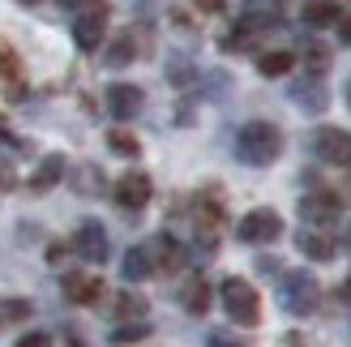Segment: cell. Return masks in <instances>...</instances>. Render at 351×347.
<instances>
[{"mask_svg":"<svg viewBox=\"0 0 351 347\" xmlns=\"http://www.w3.org/2000/svg\"><path fill=\"white\" fill-rule=\"evenodd\" d=\"M278 154H283V133L270 120H249L236 133V159L249 167H270Z\"/></svg>","mask_w":351,"mask_h":347,"instance_id":"obj_1","label":"cell"},{"mask_svg":"<svg viewBox=\"0 0 351 347\" xmlns=\"http://www.w3.org/2000/svg\"><path fill=\"white\" fill-rule=\"evenodd\" d=\"M219 300H223L227 318H232L236 326H257L261 322V300H257V287L249 279H223Z\"/></svg>","mask_w":351,"mask_h":347,"instance_id":"obj_2","label":"cell"},{"mask_svg":"<svg viewBox=\"0 0 351 347\" xmlns=\"http://www.w3.org/2000/svg\"><path fill=\"white\" fill-rule=\"evenodd\" d=\"M236 236L244 240V245H274V240L283 236V215L270 211V206H257V211H249L240 219Z\"/></svg>","mask_w":351,"mask_h":347,"instance_id":"obj_3","label":"cell"},{"mask_svg":"<svg viewBox=\"0 0 351 347\" xmlns=\"http://www.w3.org/2000/svg\"><path fill=\"white\" fill-rule=\"evenodd\" d=\"M317 300H322V287H317V279H313V274H304V270L283 274V309H287V313L304 318V313H313V309H317Z\"/></svg>","mask_w":351,"mask_h":347,"instance_id":"obj_4","label":"cell"},{"mask_svg":"<svg viewBox=\"0 0 351 347\" xmlns=\"http://www.w3.org/2000/svg\"><path fill=\"white\" fill-rule=\"evenodd\" d=\"M69 245H73V253L82 257L86 266H103V262H108V253H112L108 232H103V223H99V219H86L82 228L73 232V240H69Z\"/></svg>","mask_w":351,"mask_h":347,"instance_id":"obj_5","label":"cell"},{"mask_svg":"<svg viewBox=\"0 0 351 347\" xmlns=\"http://www.w3.org/2000/svg\"><path fill=\"white\" fill-rule=\"evenodd\" d=\"M339 215H343V198H335V193H304L300 198V219L313 223V232L335 228Z\"/></svg>","mask_w":351,"mask_h":347,"instance_id":"obj_6","label":"cell"},{"mask_svg":"<svg viewBox=\"0 0 351 347\" xmlns=\"http://www.w3.org/2000/svg\"><path fill=\"white\" fill-rule=\"evenodd\" d=\"M103 34H108V5H86L73 22V43L82 51H95L103 43Z\"/></svg>","mask_w":351,"mask_h":347,"instance_id":"obj_7","label":"cell"},{"mask_svg":"<svg viewBox=\"0 0 351 347\" xmlns=\"http://www.w3.org/2000/svg\"><path fill=\"white\" fill-rule=\"evenodd\" d=\"M313 150H317V159L330 163V167H351V133L347 129H317L313 137Z\"/></svg>","mask_w":351,"mask_h":347,"instance_id":"obj_8","label":"cell"},{"mask_svg":"<svg viewBox=\"0 0 351 347\" xmlns=\"http://www.w3.org/2000/svg\"><path fill=\"white\" fill-rule=\"evenodd\" d=\"M193 228H197V240L206 249H215L219 232H223V206L215 198H202L197 206H193Z\"/></svg>","mask_w":351,"mask_h":347,"instance_id":"obj_9","label":"cell"},{"mask_svg":"<svg viewBox=\"0 0 351 347\" xmlns=\"http://www.w3.org/2000/svg\"><path fill=\"white\" fill-rule=\"evenodd\" d=\"M116 206H125V211H142L150 202V176L146 171H125V176L116 180Z\"/></svg>","mask_w":351,"mask_h":347,"instance_id":"obj_10","label":"cell"},{"mask_svg":"<svg viewBox=\"0 0 351 347\" xmlns=\"http://www.w3.org/2000/svg\"><path fill=\"white\" fill-rule=\"evenodd\" d=\"M146 253H150V266L159 270V274H176L184 266V249H180V240L176 236H154L150 245H146Z\"/></svg>","mask_w":351,"mask_h":347,"instance_id":"obj_11","label":"cell"},{"mask_svg":"<svg viewBox=\"0 0 351 347\" xmlns=\"http://www.w3.org/2000/svg\"><path fill=\"white\" fill-rule=\"evenodd\" d=\"M142 103H146V95L137 91V86H129V82L108 86V112H112L116 120H133L137 112H142Z\"/></svg>","mask_w":351,"mask_h":347,"instance_id":"obj_12","label":"cell"},{"mask_svg":"<svg viewBox=\"0 0 351 347\" xmlns=\"http://www.w3.org/2000/svg\"><path fill=\"white\" fill-rule=\"evenodd\" d=\"M99 296H103V279H99V274H86V270L64 274V300H73V304H99Z\"/></svg>","mask_w":351,"mask_h":347,"instance_id":"obj_13","label":"cell"},{"mask_svg":"<svg viewBox=\"0 0 351 347\" xmlns=\"http://www.w3.org/2000/svg\"><path fill=\"white\" fill-rule=\"evenodd\" d=\"M295 249H300L304 257H313V262H330L339 245H335L330 232H300V236H295Z\"/></svg>","mask_w":351,"mask_h":347,"instance_id":"obj_14","label":"cell"},{"mask_svg":"<svg viewBox=\"0 0 351 347\" xmlns=\"http://www.w3.org/2000/svg\"><path fill=\"white\" fill-rule=\"evenodd\" d=\"M180 304H184V313H193V318H202L210 309V287H206L202 274H193V279L180 287Z\"/></svg>","mask_w":351,"mask_h":347,"instance_id":"obj_15","label":"cell"},{"mask_svg":"<svg viewBox=\"0 0 351 347\" xmlns=\"http://www.w3.org/2000/svg\"><path fill=\"white\" fill-rule=\"evenodd\" d=\"M112 313H116L120 326H137V322H146V300L133 296V291H120L116 304H112Z\"/></svg>","mask_w":351,"mask_h":347,"instance_id":"obj_16","label":"cell"},{"mask_svg":"<svg viewBox=\"0 0 351 347\" xmlns=\"http://www.w3.org/2000/svg\"><path fill=\"white\" fill-rule=\"evenodd\" d=\"M120 274H125L129 283H142V279H150V274H154V266H150V253H146V245H137V249H129V253H125V266H120Z\"/></svg>","mask_w":351,"mask_h":347,"instance_id":"obj_17","label":"cell"},{"mask_svg":"<svg viewBox=\"0 0 351 347\" xmlns=\"http://www.w3.org/2000/svg\"><path fill=\"white\" fill-rule=\"evenodd\" d=\"M60 176H64V159H60V154H47V159H43L39 167H34L30 189H34V193H43V189H51Z\"/></svg>","mask_w":351,"mask_h":347,"instance_id":"obj_18","label":"cell"},{"mask_svg":"<svg viewBox=\"0 0 351 347\" xmlns=\"http://www.w3.org/2000/svg\"><path fill=\"white\" fill-rule=\"evenodd\" d=\"M291 69H295L291 51H261L257 56V73L261 77H283V73H291Z\"/></svg>","mask_w":351,"mask_h":347,"instance_id":"obj_19","label":"cell"},{"mask_svg":"<svg viewBox=\"0 0 351 347\" xmlns=\"http://www.w3.org/2000/svg\"><path fill=\"white\" fill-rule=\"evenodd\" d=\"M300 17H304V26H339L343 22V9L339 5H304Z\"/></svg>","mask_w":351,"mask_h":347,"instance_id":"obj_20","label":"cell"},{"mask_svg":"<svg viewBox=\"0 0 351 347\" xmlns=\"http://www.w3.org/2000/svg\"><path fill=\"white\" fill-rule=\"evenodd\" d=\"M291 95H295V103H300V108H308V112H322V108H326V95H322V82H317V77L300 82Z\"/></svg>","mask_w":351,"mask_h":347,"instance_id":"obj_21","label":"cell"},{"mask_svg":"<svg viewBox=\"0 0 351 347\" xmlns=\"http://www.w3.org/2000/svg\"><path fill=\"white\" fill-rule=\"evenodd\" d=\"M133 56H137V39H133V30H129V34H120V39L108 47V60H103V64L120 69V64H133Z\"/></svg>","mask_w":351,"mask_h":347,"instance_id":"obj_22","label":"cell"},{"mask_svg":"<svg viewBox=\"0 0 351 347\" xmlns=\"http://www.w3.org/2000/svg\"><path fill=\"white\" fill-rule=\"evenodd\" d=\"M26 318H30V300H17V296L0 300V331H5V326H17V322H26Z\"/></svg>","mask_w":351,"mask_h":347,"instance_id":"obj_23","label":"cell"},{"mask_svg":"<svg viewBox=\"0 0 351 347\" xmlns=\"http://www.w3.org/2000/svg\"><path fill=\"white\" fill-rule=\"evenodd\" d=\"M73 189H77V193H99V189H103V171H99V167L73 171Z\"/></svg>","mask_w":351,"mask_h":347,"instance_id":"obj_24","label":"cell"},{"mask_svg":"<svg viewBox=\"0 0 351 347\" xmlns=\"http://www.w3.org/2000/svg\"><path fill=\"white\" fill-rule=\"evenodd\" d=\"M17 73H22V64H17V51L5 43V39H0V77H17Z\"/></svg>","mask_w":351,"mask_h":347,"instance_id":"obj_25","label":"cell"},{"mask_svg":"<svg viewBox=\"0 0 351 347\" xmlns=\"http://www.w3.org/2000/svg\"><path fill=\"white\" fill-rule=\"evenodd\" d=\"M108 146L120 150V154H137V150H142V146H137V137H129L125 129H112V133H108Z\"/></svg>","mask_w":351,"mask_h":347,"instance_id":"obj_26","label":"cell"},{"mask_svg":"<svg viewBox=\"0 0 351 347\" xmlns=\"http://www.w3.org/2000/svg\"><path fill=\"white\" fill-rule=\"evenodd\" d=\"M300 51H304V56H308V69H313V73H322V69L330 64V51H326L322 43H304Z\"/></svg>","mask_w":351,"mask_h":347,"instance_id":"obj_27","label":"cell"},{"mask_svg":"<svg viewBox=\"0 0 351 347\" xmlns=\"http://www.w3.org/2000/svg\"><path fill=\"white\" fill-rule=\"evenodd\" d=\"M150 331H146V322H137V326H116V335H112V343H137V339H146Z\"/></svg>","mask_w":351,"mask_h":347,"instance_id":"obj_28","label":"cell"},{"mask_svg":"<svg viewBox=\"0 0 351 347\" xmlns=\"http://www.w3.org/2000/svg\"><path fill=\"white\" fill-rule=\"evenodd\" d=\"M17 347H51V335H43V331L22 335V339H17Z\"/></svg>","mask_w":351,"mask_h":347,"instance_id":"obj_29","label":"cell"},{"mask_svg":"<svg viewBox=\"0 0 351 347\" xmlns=\"http://www.w3.org/2000/svg\"><path fill=\"white\" fill-rule=\"evenodd\" d=\"M0 184H5V189H9V184H17V171L9 167V159H0Z\"/></svg>","mask_w":351,"mask_h":347,"instance_id":"obj_30","label":"cell"},{"mask_svg":"<svg viewBox=\"0 0 351 347\" xmlns=\"http://www.w3.org/2000/svg\"><path fill=\"white\" fill-rule=\"evenodd\" d=\"M339 39L351 43V17H343V22H339Z\"/></svg>","mask_w":351,"mask_h":347,"instance_id":"obj_31","label":"cell"},{"mask_svg":"<svg viewBox=\"0 0 351 347\" xmlns=\"http://www.w3.org/2000/svg\"><path fill=\"white\" fill-rule=\"evenodd\" d=\"M343 300H347V304H351V279H347V283H343Z\"/></svg>","mask_w":351,"mask_h":347,"instance_id":"obj_32","label":"cell"},{"mask_svg":"<svg viewBox=\"0 0 351 347\" xmlns=\"http://www.w3.org/2000/svg\"><path fill=\"white\" fill-rule=\"evenodd\" d=\"M210 343H215V347H232V343H223V339H219V335H215V339H210Z\"/></svg>","mask_w":351,"mask_h":347,"instance_id":"obj_33","label":"cell"},{"mask_svg":"<svg viewBox=\"0 0 351 347\" xmlns=\"http://www.w3.org/2000/svg\"><path fill=\"white\" fill-rule=\"evenodd\" d=\"M347 108H351V86H347Z\"/></svg>","mask_w":351,"mask_h":347,"instance_id":"obj_34","label":"cell"}]
</instances>
